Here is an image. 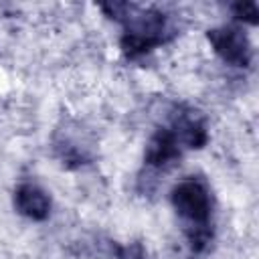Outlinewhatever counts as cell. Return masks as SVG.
I'll list each match as a JSON object with an SVG mask.
<instances>
[{
    "label": "cell",
    "instance_id": "1",
    "mask_svg": "<svg viewBox=\"0 0 259 259\" xmlns=\"http://www.w3.org/2000/svg\"><path fill=\"white\" fill-rule=\"evenodd\" d=\"M99 8L105 16L121 24L123 32L119 47L125 59H140L178 34L172 18L156 6H142L136 2H101Z\"/></svg>",
    "mask_w": 259,
    "mask_h": 259
},
{
    "label": "cell",
    "instance_id": "2",
    "mask_svg": "<svg viewBox=\"0 0 259 259\" xmlns=\"http://www.w3.org/2000/svg\"><path fill=\"white\" fill-rule=\"evenodd\" d=\"M170 202L180 221L184 223V233L194 253H202L212 239V210L214 198L206 180L198 176H188L174 184L170 192Z\"/></svg>",
    "mask_w": 259,
    "mask_h": 259
},
{
    "label": "cell",
    "instance_id": "3",
    "mask_svg": "<svg viewBox=\"0 0 259 259\" xmlns=\"http://www.w3.org/2000/svg\"><path fill=\"white\" fill-rule=\"evenodd\" d=\"M206 40L210 42L212 51L231 67L247 69L253 61V45L247 32L241 26L225 24L206 30Z\"/></svg>",
    "mask_w": 259,
    "mask_h": 259
},
{
    "label": "cell",
    "instance_id": "4",
    "mask_svg": "<svg viewBox=\"0 0 259 259\" xmlns=\"http://www.w3.org/2000/svg\"><path fill=\"white\" fill-rule=\"evenodd\" d=\"M182 144L180 140L176 138L174 130L170 125H162L158 127L148 144H146V150H144V164L152 170H170L180 158H182Z\"/></svg>",
    "mask_w": 259,
    "mask_h": 259
},
{
    "label": "cell",
    "instance_id": "5",
    "mask_svg": "<svg viewBox=\"0 0 259 259\" xmlns=\"http://www.w3.org/2000/svg\"><path fill=\"white\" fill-rule=\"evenodd\" d=\"M168 125L174 130L184 150H200L208 142V130L204 117L188 105H176Z\"/></svg>",
    "mask_w": 259,
    "mask_h": 259
},
{
    "label": "cell",
    "instance_id": "6",
    "mask_svg": "<svg viewBox=\"0 0 259 259\" xmlns=\"http://www.w3.org/2000/svg\"><path fill=\"white\" fill-rule=\"evenodd\" d=\"M14 210L30 221H45L51 214V196L45 188L32 182H22L12 194Z\"/></svg>",
    "mask_w": 259,
    "mask_h": 259
},
{
    "label": "cell",
    "instance_id": "7",
    "mask_svg": "<svg viewBox=\"0 0 259 259\" xmlns=\"http://www.w3.org/2000/svg\"><path fill=\"white\" fill-rule=\"evenodd\" d=\"M237 20H243L247 24H257L259 20V6L257 2H235L231 6Z\"/></svg>",
    "mask_w": 259,
    "mask_h": 259
},
{
    "label": "cell",
    "instance_id": "8",
    "mask_svg": "<svg viewBox=\"0 0 259 259\" xmlns=\"http://www.w3.org/2000/svg\"><path fill=\"white\" fill-rule=\"evenodd\" d=\"M115 257L117 259H148V253L140 241H134V243L115 247Z\"/></svg>",
    "mask_w": 259,
    "mask_h": 259
}]
</instances>
